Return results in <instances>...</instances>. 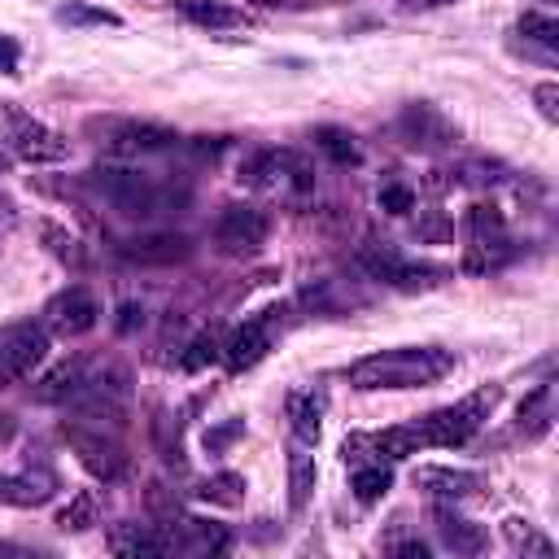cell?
<instances>
[{
	"mask_svg": "<svg viewBox=\"0 0 559 559\" xmlns=\"http://www.w3.org/2000/svg\"><path fill=\"white\" fill-rule=\"evenodd\" d=\"M533 105H537V114H542L546 123H559V84H555V79L537 84V88H533Z\"/></svg>",
	"mask_w": 559,
	"mask_h": 559,
	"instance_id": "cell-36",
	"label": "cell"
},
{
	"mask_svg": "<svg viewBox=\"0 0 559 559\" xmlns=\"http://www.w3.org/2000/svg\"><path fill=\"white\" fill-rule=\"evenodd\" d=\"M184 524V550H210V555H219V550H227V529L223 524H214V520H179Z\"/></svg>",
	"mask_w": 559,
	"mask_h": 559,
	"instance_id": "cell-32",
	"label": "cell"
},
{
	"mask_svg": "<svg viewBox=\"0 0 559 559\" xmlns=\"http://www.w3.org/2000/svg\"><path fill=\"white\" fill-rule=\"evenodd\" d=\"M455 372V355L442 346H394L381 355H368L350 363L346 381L350 389L376 394V389H428Z\"/></svg>",
	"mask_w": 559,
	"mask_h": 559,
	"instance_id": "cell-2",
	"label": "cell"
},
{
	"mask_svg": "<svg viewBox=\"0 0 559 559\" xmlns=\"http://www.w3.org/2000/svg\"><path fill=\"white\" fill-rule=\"evenodd\" d=\"M515 420H520V433H524V437H542V433L550 428V385H537V389L520 402Z\"/></svg>",
	"mask_w": 559,
	"mask_h": 559,
	"instance_id": "cell-29",
	"label": "cell"
},
{
	"mask_svg": "<svg viewBox=\"0 0 559 559\" xmlns=\"http://www.w3.org/2000/svg\"><path fill=\"white\" fill-rule=\"evenodd\" d=\"M14 433H18L14 415H0V446H10V442H14Z\"/></svg>",
	"mask_w": 559,
	"mask_h": 559,
	"instance_id": "cell-46",
	"label": "cell"
},
{
	"mask_svg": "<svg viewBox=\"0 0 559 559\" xmlns=\"http://www.w3.org/2000/svg\"><path fill=\"white\" fill-rule=\"evenodd\" d=\"M546 5H550V0H546Z\"/></svg>",
	"mask_w": 559,
	"mask_h": 559,
	"instance_id": "cell-51",
	"label": "cell"
},
{
	"mask_svg": "<svg viewBox=\"0 0 559 559\" xmlns=\"http://www.w3.org/2000/svg\"><path fill=\"white\" fill-rule=\"evenodd\" d=\"M175 10H179L188 23L210 27V32H236V27H249V14L236 10V5H223V0H179Z\"/></svg>",
	"mask_w": 559,
	"mask_h": 559,
	"instance_id": "cell-20",
	"label": "cell"
},
{
	"mask_svg": "<svg viewBox=\"0 0 559 559\" xmlns=\"http://www.w3.org/2000/svg\"><path fill=\"white\" fill-rule=\"evenodd\" d=\"M223 149H227V136H197L192 140V153L197 158H219Z\"/></svg>",
	"mask_w": 559,
	"mask_h": 559,
	"instance_id": "cell-42",
	"label": "cell"
},
{
	"mask_svg": "<svg viewBox=\"0 0 559 559\" xmlns=\"http://www.w3.org/2000/svg\"><path fill=\"white\" fill-rule=\"evenodd\" d=\"M245 489H249V485H245L240 472H214V476L201 481L197 498L210 502V507H240V502H245Z\"/></svg>",
	"mask_w": 559,
	"mask_h": 559,
	"instance_id": "cell-26",
	"label": "cell"
},
{
	"mask_svg": "<svg viewBox=\"0 0 559 559\" xmlns=\"http://www.w3.org/2000/svg\"><path fill=\"white\" fill-rule=\"evenodd\" d=\"M498 402H502V385H481L450 407H437L411 424H394V428L368 433V437H372V450L385 459H411L420 450H450V446L472 442Z\"/></svg>",
	"mask_w": 559,
	"mask_h": 559,
	"instance_id": "cell-1",
	"label": "cell"
},
{
	"mask_svg": "<svg viewBox=\"0 0 559 559\" xmlns=\"http://www.w3.org/2000/svg\"><path fill=\"white\" fill-rule=\"evenodd\" d=\"M84 381H88V363H84V359H66L62 368H53V372L40 381L36 398H40V402H75V394L84 389Z\"/></svg>",
	"mask_w": 559,
	"mask_h": 559,
	"instance_id": "cell-21",
	"label": "cell"
},
{
	"mask_svg": "<svg viewBox=\"0 0 559 559\" xmlns=\"http://www.w3.org/2000/svg\"><path fill=\"white\" fill-rule=\"evenodd\" d=\"M88 184L127 219H166V214H179L188 206V188L179 184H166V179H153L145 171H132V166H97L88 171Z\"/></svg>",
	"mask_w": 559,
	"mask_h": 559,
	"instance_id": "cell-3",
	"label": "cell"
},
{
	"mask_svg": "<svg viewBox=\"0 0 559 559\" xmlns=\"http://www.w3.org/2000/svg\"><path fill=\"white\" fill-rule=\"evenodd\" d=\"M498 171H502L498 162H468V166L459 171V179H463V184H476V188H489V184H502Z\"/></svg>",
	"mask_w": 559,
	"mask_h": 559,
	"instance_id": "cell-37",
	"label": "cell"
},
{
	"mask_svg": "<svg viewBox=\"0 0 559 559\" xmlns=\"http://www.w3.org/2000/svg\"><path fill=\"white\" fill-rule=\"evenodd\" d=\"M18 227V201L10 192H0V232H14Z\"/></svg>",
	"mask_w": 559,
	"mask_h": 559,
	"instance_id": "cell-43",
	"label": "cell"
},
{
	"mask_svg": "<svg viewBox=\"0 0 559 559\" xmlns=\"http://www.w3.org/2000/svg\"><path fill=\"white\" fill-rule=\"evenodd\" d=\"M97 520H101V498H97L92 489L75 494V498L58 511V529H62V533H84V529H92Z\"/></svg>",
	"mask_w": 559,
	"mask_h": 559,
	"instance_id": "cell-27",
	"label": "cell"
},
{
	"mask_svg": "<svg viewBox=\"0 0 559 559\" xmlns=\"http://www.w3.org/2000/svg\"><path fill=\"white\" fill-rule=\"evenodd\" d=\"M36 236H40V245H45L62 266H71V271H84V266H88V249H84V240H79L66 223L40 219V223H36Z\"/></svg>",
	"mask_w": 559,
	"mask_h": 559,
	"instance_id": "cell-19",
	"label": "cell"
},
{
	"mask_svg": "<svg viewBox=\"0 0 559 559\" xmlns=\"http://www.w3.org/2000/svg\"><path fill=\"white\" fill-rule=\"evenodd\" d=\"M398 136L411 145V149H424V153H446V149H455V140H459V127L437 110V105H428V101H415V105H407L402 114H398Z\"/></svg>",
	"mask_w": 559,
	"mask_h": 559,
	"instance_id": "cell-10",
	"label": "cell"
},
{
	"mask_svg": "<svg viewBox=\"0 0 559 559\" xmlns=\"http://www.w3.org/2000/svg\"><path fill=\"white\" fill-rule=\"evenodd\" d=\"M266 236H271V219L258 206H227L219 214V223H214V245L223 253H232V258L258 253L266 245Z\"/></svg>",
	"mask_w": 559,
	"mask_h": 559,
	"instance_id": "cell-9",
	"label": "cell"
},
{
	"mask_svg": "<svg viewBox=\"0 0 559 559\" xmlns=\"http://www.w3.org/2000/svg\"><path fill=\"white\" fill-rule=\"evenodd\" d=\"M62 437L71 442V450L79 455V463L97 476V481H105V485H119L123 476H127V450L114 442V437H105V433H92V428H84L79 420L71 424H62Z\"/></svg>",
	"mask_w": 559,
	"mask_h": 559,
	"instance_id": "cell-8",
	"label": "cell"
},
{
	"mask_svg": "<svg viewBox=\"0 0 559 559\" xmlns=\"http://www.w3.org/2000/svg\"><path fill=\"white\" fill-rule=\"evenodd\" d=\"M376 201H381V210L385 214H411L415 210V192L407 188V184H381V192H376Z\"/></svg>",
	"mask_w": 559,
	"mask_h": 559,
	"instance_id": "cell-35",
	"label": "cell"
},
{
	"mask_svg": "<svg viewBox=\"0 0 559 559\" xmlns=\"http://www.w3.org/2000/svg\"><path fill=\"white\" fill-rule=\"evenodd\" d=\"M88 132L101 136V145L114 158H149V153H166L179 145V132L162 123H140V119H92Z\"/></svg>",
	"mask_w": 559,
	"mask_h": 559,
	"instance_id": "cell-6",
	"label": "cell"
},
{
	"mask_svg": "<svg viewBox=\"0 0 559 559\" xmlns=\"http://www.w3.org/2000/svg\"><path fill=\"white\" fill-rule=\"evenodd\" d=\"M223 359V337L214 333V328H201L188 346H184V355H179V368L184 372H206L210 363H219Z\"/></svg>",
	"mask_w": 559,
	"mask_h": 559,
	"instance_id": "cell-28",
	"label": "cell"
},
{
	"mask_svg": "<svg viewBox=\"0 0 559 559\" xmlns=\"http://www.w3.org/2000/svg\"><path fill=\"white\" fill-rule=\"evenodd\" d=\"M236 179L280 201H302L315 192V166L298 149H258L240 162Z\"/></svg>",
	"mask_w": 559,
	"mask_h": 559,
	"instance_id": "cell-4",
	"label": "cell"
},
{
	"mask_svg": "<svg viewBox=\"0 0 559 559\" xmlns=\"http://www.w3.org/2000/svg\"><path fill=\"white\" fill-rule=\"evenodd\" d=\"M433 520H437L442 542H446L455 555H481V550L489 546V533H485L481 524H472L468 515H459L450 502H442V507L433 511Z\"/></svg>",
	"mask_w": 559,
	"mask_h": 559,
	"instance_id": "cell-17",
	"label": "cell"
},
{
	"mask_svg": "<svg viewBox=\"0 0 559 559\" xmlns=\"http://www.w3.org/2000/svg\"><path fill=\"white\" fill-rule=\"evenodd\" d=\"M18 376H14V368H10V359L5 355H0V389H10Z\"/></svg>",
	"mask_w": 559,
	"mask_h": 559,
	"instance_id": "cell-48",
	"label": "cell"
},
{
	"mask_svg": "<svg viewBox=\"0 0 559 559\" xmlns=\"http://www.w3.org/2000/svg\"><path fill=\"white\" fill-rule=\"evenodd\" d=\"M515 36H524L529 45H542L546 53L559 49V23H555L550 14H524V18L515 23Z\"/></svg>",
	"mask_w": 559,
	"mask_h": 559,
	"instance_id": "cell-34",
	"label": "cell"
},
{
	"mask_svg": "<svg viewBox=\"0 0 559 559\" xmlns=\"http://www.w3.org/2000/svg\"><path fill=\"white\" fill-rule=\"evenodd\" d=\"M463 227H468V240H485V236H502L507 223H502V210L494 201H476V206H468Z\"/></svg>",
	"mask_w": 559,
	"mask_h": 559,
	"instance_id": "cell-33",
	"label": "cell"
},
{
	"mask_svg": "<svg viewBox=\"0 0 559 559\" xmlns=\"http://www.w3.org/2000/svg\"><path fill=\"white\" fill-rule=\"evenodd\" d=\"M515 258L511 240L507 236H485V240H468V253H463V271L468 275H485V271H502L507 262Z\"/></svg>",
	"mask_w": 559,
	"mask_h": 559,
	"instance_id": "cell-22",
	"label": "cell"
},
{
	"mask_svg": "<svg viewBox=\"0 0 559 559\" xmlns=\"http://www.w3.org/2000/svg\"><path fill=\"white\" fill-rule=\"evenodd\" d=\"M249 5H262V10H307L311 0H249Z\"/></svg>",
	"mask_w": 559,
	"mask_h": 559,
	"instance_id": "cell-45",
	"label": "cell"
},
{
	"mask_svg": "<svg viewBox=\"0 0 559 559\" xmlns=\"http://www.w3.org/2000/svg\"><path fill=\"white\" fill-rule=\"evenodd\" d=\"M359 271L381 280V285L398 289V294H424V289H442L446 280H455V271L446 262H420V258H402L394 245H363L359 249Z\"/></svg>",
	"mask_w": 559,
	"mask_h": 559,
	"instance_id": "cell-5",
	"label": "cell"
},
{
	"mask_svg": "<svg viewBox=\"0 0 559 559\" xmlns=\"http://www.w3.org/2000/svg\"><path fill=\"white\" fill-rule=\"evenodd\" d=\"M5 123H10V140H14V153L32 166H58L71 158V140L62 132H53L49 123L32 119L27 110L18 105H5Z\"/></svg>",
	"mask_w": 559,
	"mask_h": 559,
	"instance_id": "cell-7",
	"label": "cell"
},
{
	"mask_svg": "<svg viewBox=\"0 0 559 559\" xmlns=\"http://www.w3.org/2000/svg\"><path fill=\"white\" fill-rule=\"evenodd\" d=\"M266 350H271V328H266V320H249V324H240V328L223 341V368L240 376V372L258 368V363L266 359Z\"/></svg>",
	"mask_w": 559,
	"mask_h": 559,
	"instance_id": "cell-14",
	"label": "cell"
},
{
	"mask_svg": "<svg viewBox=\"0 0 559 559\" xmlns=\"http://www.w3.org/2000/svg\"><path fill=\"white\" fill-rule=\"evenodd\" d=\"M114 328H119L123 337H132L136 328H145V307H136V302H123V307H119V320H114Z\"/></svg>",
	"mask_w": 559,
	"mask_h": 559,
	"instance_id": "cell-39",
	"label": "cell"
},
{
	"mask_svg": "<svg viewBox=\"0 0 559 559\" xmlns=\"http://www.w3.org/2000/svg\"><path fill=\"white\" fill-rule=\"evenodd\" d=\"M315 481H320V468H315V455L307 450H294L289 455V507L302 511L315 494Z\"/></svg>",
	"mask_w": 559,
	"mask_h": 559,
	"instance_id": "cell-24",
	"label": "cell"
},
{
	"mask_svg": "<svg viewBox=\"0 0 559 559\" xmlns=\"http://www.w3.org/2000/svg\"><path fill=\"white\" fill-rule=\"evenodd\" d=\"M240 433H245V420H227V424H219V428H210V433H206V450H210V455H219V450H227Z\"/></svg>",
	"mask_w": 559,
	"mask_h": 559,
	"instance_id": "cell-38",
	"label": "cell"
},
{
	"mask_svg": "<svg viewBox=\"0 0 559 559\" xmlns=\"http://www.w3.org/2000/svg\"><path fill=\"white\" fill-rule=\"evenodd\" d=\"M97 320H101V307H97V298H92L84 285L62 289V294L49 298V307H45V328H49L53 337H66V341L92 333Z\"/></svg>",
	"mask_w": 559,
	"mask_h": 559,
	"instance_id": "cell-11",
	"label": "cell"
},
{
	"mask_svg": "<svg viewBox=\"0 0 559 559\" xmlns=\"http://www.w3.org/2000/svg\"><path fill=\"white\" fill-rule=\"evenodd\" d=\"M114 249L136 266H175L192 258V240L184 232H136V236H123Z\"/></svg>",
	"mask_w": 559,
	"mask_h": 559,
	"instance_id": "cell-12",
	"label": "cell"
},
{
	"mask_svg": "<svg viewBox=\"0 0 559 559\" xmlns=\"http://www.w3.org/2000/svg\"><path fill=\"white\" fill-rule=\"evenodd\" d=\"M442 5H459V0H407V10H442Z\"/></svg>",
	"mask_w": 559,
	"mask_h": 559,
	"instance_id": "cell-47",
	"label": "cell"
},
{
	"mask_svg": "<svg viewBox=\"0 0 559 559\" xmlns=\"http://www.w3.org/2000/svg\"><path fill=\"white\" fill-rule=\"evenodd\" d=\"M415 489L433 494L437 502H463V498H476L485 489V476L481 472H468V468H415Z\"/></svg>",
	"mask_w": 559,
	"mask_h": 559,
	"instance_id": "cell-13",
	"label": "cell"
},
{
	"mask_svg": "<svg viewBox=\"0 0 559 559\" xmlns=\"http://www.w3.org/2000/svg\"><path fill=\"white\" fill-rule=\"evenodd\" d=\"M311 140H315V149H320L324 158H333L337 166H359V162H363V149H359L355 132H346V127L324 123V127L311 132Z\"/></svg>",
	"mask_w": 559,
	"mask_h": 559,
	"instance_id": "cell-23",
	"label": "cell"
},
{
	"mask_svg": "<svg viewBox=\"0 0 559 559\" xmlns=\"http://www.w3.org/2000/svg\"><path fill=\"white\" fill-rule=\"evenodd\" d=\"M0 555H27L23 546H14V542H0Z\"/></svg>",
	"mask_w": 559,
	"mask_h": 559,
	"instance_id": "cell-49",
	"label": "cell"
},
{
	"mask_svg": "<svg viewBox=\"0 0 559 559\" xmlns=\"http://www.w3.org/2000/svg\"><path fill=\"white\" fill-rule=\"evenodd\" d=\"M394 555H402V559H428V546L420 537H411V542H398Z\"/></svg>",
	"mask_w": 559,
	"mask_h": 559,
	"instance_id": "cell-44",
	"label": "cell"
},
{
	"mask_svg": "<svg viewBox=\"0 0 559 559\" xmlns=\"http://www.w3.org/2000/svg\"><path fill=\"white\" fill-rule=\"evenodd\" d=\"M0 355L10 359V368H14V376H18V381H23V376H32V372L49 359V328L23 324V328L5 333V337H0Z\"/></svg>",
	"mask_w": 559,
	"mask_h": 559,
	"instance_id": "cell-15",
	"label": "cell"
},
{
	"mask_svg": "<svg viewBox=\"0 0 559 559\" xmlns=\"http://www.w3.org/2000/svg\"><path fill=\"white\" fill-rule=\"evenodd\" d=\"M389 485H394V472L385 468V459L381 463H355V498L359 502H381L385 494H389Z\"/></svg>",
	"mask_w": 559,
	"mask_h": 559,
	"instance_id": "cell-30",
	"label": "cell"
},
{
	"mask_svg": "<svg viewBox=\"0 0 559 559\" xmlns=\"http://www.w3.org/2000/svg\"><path fill=\"white\" fill-rule=\"evenodd\" d=\"M285 411H289L294 437H298L302 446H315V442H320V433H324V415H328V394H324V389H298V394H289Z\"/></svg>",
	"mask_w": 559,
	"mask_h": 559,
	"instance_id": "cell-16",
	"label": "cell"
},
{
	"mask_svg": "<svg viewBox=\"0 0 559 559\" xmlns=\"http://www.w3.org/2000/svg\"><path fill=\"white\" fill-rule=\"evenodd\" d=\"M58 494V476L53 472H18V476H0V502L5 507H40Z\"/></svg>",
	"mask_w": 559,
	"mask_h": 559,
	"instance_id": "cell-18",
	"label": "cell"
},
{
	"mask_svg": "<svg viewBox=\"0 0 559 559\" xmlns=\"http://www.w3.org/2000/svg\"><path fill=\"white\" fill-rule=\"evenodd\" d=\"M18 62H23V49L14 36H0V75H18Z\"/></svg>",
	"mask_w": 559,
	"mask_h": 559,
	"instance_id": "cell-40",
	"label": "cell"
},
{
	"mask_svg": "<svg viewBox=\"0 0 559 559\" xmlns=\"http://www.w3.org/2000/svg\"><path fill=\"white\" fill-rule=\"evenodd\" d=\"M58 23H66V27H123V14L88 5V0H71V5L58 10Z\"/></svg>",
	"mask_w": 559,
	"mask_h": 559,
	"instance_id": "cell-31",
	"label": "cell"
},
{
	"mask_svg": "<svg viewBox=\"0 0 559 559\" xmlns=\"http://www.w3.org/2000/svg\"><path fill=\"white\" fill-rule=\"evenodd\" d=\"M10 166H14V158H10V153H5V149H0V175H5V171H10Z\"/></svg>",
	"mask_w": 559,
	"mask_h": 559,
	"instance_id": "cell-50",
	"label": "cell"
},
{
	"mask_svg": "<svg viewBox=\"0 0 559 559\" xmlns=\"http://www.w3.org/2000/svg\"><path fill=\"white\" fill-rule=\"evenodd\" d=\"M502 537H507V546L511 550H520V555H537V559H550L555 555V542L546 537V533H537L529 520H520V515H507L502 520Z\"/></svg>",
	"mask_w": 559,
	"mask_h": 559,
	"instance_id": "cell-25",
	"label": "cell"
},
{
	"mask_svg": "<svg viewBox=\"0 0 559 559\" xmlns=\"http://www.w3.org/2000/svg\"><path fill=\"white\" fill-rule=\"evenodd\" d=\"M415 236H420V240H446V236H450V223H446L442 214H433L428 223H415Z\"/></svg>",
	"mask_w": 559,
	"mask_h": 559,
	"instance_id": "cell-41",
	"label": "cell"
}]
</instances>
